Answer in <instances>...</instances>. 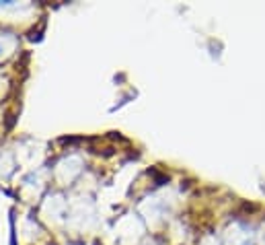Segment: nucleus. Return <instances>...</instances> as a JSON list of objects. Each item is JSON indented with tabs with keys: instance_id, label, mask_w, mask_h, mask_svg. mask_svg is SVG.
I'll return each instance as SVG.
<instances>
[{
	"instance_id": "f257e3e1",
	"label": "nucleus",
	"mask_w": 265,
	"mask_h": 245,
	"mask_svg": "<svg viewBox=\"0 0 265 245\" xmlns=\"http://www.w3.org/2000/svg\"><path fill=\"white\" fill-rule=\"evenodd\" d=\"M9 222H11V245H17V233H15V212L11 210V218H9Z\"/></svg>"
},
{
	"instance_id": "f03ea898",
	"label": "nucleus",
	"mask_w": 265,
	"mask_h": 245,
	"mask_svg": "<svg viewBox=\"0 0 265 245\" xmlns=\"http://www.w3.org/2000/svg\"><path fill=\"white\" fill-rule=\"evenodd\" d=\"M15 7V3H11V0H0V9H11Z\"/></svg>"
}]
</instances>
